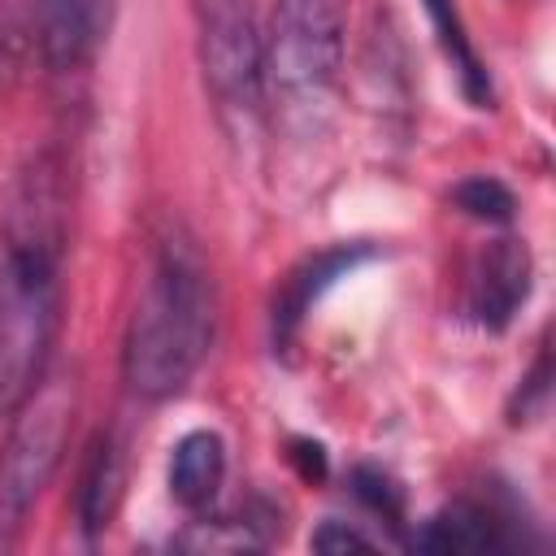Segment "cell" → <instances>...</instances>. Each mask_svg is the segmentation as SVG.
<instances>
[{"label": "cell", "mask_w": 556, "mask_h": 556, "mask_svg": "<svg viewBox=\"0 0 556 556\" xmlns=\"http://www.w3.org/2000/svg\"><path fill=\"white\" fill-rule=\"evenodd\" d=\"M74 426V382H39L26 404L13 413L9 439L0 447V552L17 543L26 530L30 508L39 504L43 486L61 469Z\"/></svg>", "instance_id": "277c9868"}, {"label": "cell", "mask_w": 556, "mask_h": 556, "mask_svg": "<svg viewBox=\"0 0 556 556\" xmlns=\"http://www.w3.org/2000/svg\"><path fill=\"white\" fill-rule=\"evenodd\" d=\"M213 326H217V300H213L208 265L191 239L169 235L156 248L135 313L126 321V343H122L126 387L139 400H174L204 365Z\"/></svg>", "instance_id": "6da1fadb"}, {"label": "cell", "mask_w": 556, "mask_h": 556, "mask_svg": "<svg viewBox=\"0 0 556 556\" xmlns=\"http://www.w3.org/2000/svg\"><path fill=\"white\" fill-rule=\"evenodd\" d=\"M365 256H369V248H361V243H348V248L339 243V248H326V252H317V256H304V261L282 278V287H278V295H274V348H287V343L300 334V326H304L308 308L317 304V295H321L334 278L352 274Z\"/></svg>", "instance_id": "30bf717a"}, {"label": "cell", "mask_w": 556, "mask_h": 556, "mask_svg": "<svg viewBox=\"0 0 556 556\" xmlns=\"http://www.w3.org/2000/svg\"><path fill=\"white\" fill-rule=\"evenodd\" d=\"M313 547H317V552H369L374 539L361 534V530L348 526V521H321V530L313 534Z\"/></svg>", "instance_id": "9a60e30c"}, {"label": "cell", "mask_w": 556, "mask_h": 556, "mask_svg": "<svg viewBox=\"0 0 556 556\" xmlns=\"http://www.w3.org/2000/svg\"><path fill=\"white\" fill-rule=\"evenodd\" d=\"M61 256L9 248L0 261V417H13L43 382L56 317H61Z\"/></svg>", "instance_id": "7a4b0ae2"}, {"label": "cell", "mask_w": 556, "mask_h": 556, "mask_svg": "<svg viewBox=\"0 0 556 556\" xmlns=\"http://www.w3.org/2000/svg\"><path fill=\"white\" fill-rule=\"evenodd\" d=\"M204 87L226 122H252L265 104V30L256 0H191Z\"/></svg>", "instance_id": "5b68a950"}, {"label": "cell", "mask_w": 556, "mask_h": 556, "mask_svg": "<svg viewBox=\"0 0 556 556\" xmlns=\"http://www.w3.org/2000/svg\"><path fill=\"white\" fill-rule=\"evenodd\" d=\"M117 0H35V39L52 70L83 65L109 35Z\"/></svg>", "instance_id": "ba28073f"}, {"label": "cell", "mask_w": 556, "mask_h": 556, "mask_svg": "<svg viewBox=\"0 0 556 556\" xmlns=\"http://www.w3.org/2000/svg\"><path fill=\"white\" fill-rule=\"evenodd\" d=\"M513 543H517V534L504 521V513H495L491 504H478V500H456L443 513H434L430 521H421V530H413V547L439 552V556L508 552Z\"/></svg>", "instance_id": "9c48e42d"}, {"label": "cell", "mask_w": 556, "mask_h": 556, "mask_svg": "<svg viewBox=\"0 0 556 556\" xmlns=\"http://www.w3.org/2000/svg\"><path fill=\"white\" fill-rule=\"evenodd\" d=\"M4 239H9V248H30V252L61 256V243H65V191H61L56 156H35V165L17 178L9 213H4Z\"/></svg>", "instance_id": "52a82bcc"}, {"label": "cell", "mask_w": 556, "mask_h": 556, "mask_svg": "<svg viewBox=\"0 0 556 556\" xmlns=\"http://www.w3.org/2000/svg\"><path fill=\"white\" fill-rule=\"evenodd\" d=\"M452 200H456V208H460L465 217H478V222H495V226H500V222H508V217H513V208H517L513 191H508L500 178H486V174L456 182Z\"/></svg>", "instance_id": "5bb4252c"}, {"label": "cell", "mask_w": 556, "mask_h": 556, "mask_svg": "<svg viewBox=\"0 0 556 556\" xmlns=\"http://www.w3.org/2000/svg\"><path fill=\"white\" fill-rule=\"evenodd\" d=\"M348 0H274L265 30V91L287 109L326 100L343 70Z\"/></svg>", "instance_id": "3957f363"}, {"label": "cell", "mask_w": 556, "mask_h": 556, "mask_svg": "<svg viewBox=\"0 0 556 556\" xmlns=\"http://www.w3.org/2000/svg\"><path fill=\"white\" fill-rule=\"evenodd\" d=\"M122 486H126V465H122V447L113 434H96V443L87 447V460L78 469V491H74V508H78V526L87 534H100L122 504Z\"/></svg>", "instance_id": "7c38bea8"}, {"label": "cell", "mask_w": 556, "mask_h": 556, "mask_svg": "<svg viewBox=\"0 0 556 556\" xmlns=\"http://www.w3.org/2000/svg\"><path fill=\"white\" fill-rule=\"evenodd\" d=\"M421 9H426L430 26H434V35H439L443 56L452 61V70H456V78H460L465 100H469L473 109H491V104H495V87H491V74H486V65H482V56L473 52V39H469V30H465V22H460L456 0H421Z\"/></svg>", "instance_id": "4fadbf2b"}, {"label": "cell", "mask_w": 556, "mask_h": 556, "mask_svg": "<svg viewBox=\"0 0 556 556\" xmlns=\"http://www.w3.org/2000/svg\"><path fill=\"white\" fill-rule=\"evenodd\" d=\"M547 374H552V369H547V352H539L530 378H526L521 391H517V400H521V417H513V421H530V417L543 413V404H547Z\"/></svg>", "instance_id": "2e32d148"}, {"label": "cell", "mask_w": 556, "mask_h": 556, "mask_svg": "<svg viewBox=\"0 0 556 556\" xmlns=\"http://www.w3.org/2000/svg\"><path fill=\"white\" fill-rule=\"evenodd\" d=\"M356 482H361L356 491H361V500H365L369 508H378L382 517H400V491H395V486H391L382 473L361 469V473H356Z\"/></svg>", "instance_id": "e0dca14e"}, {"label": "cell", "mask_w": 556, "mask_h": 556, "mask_svg": "<svg viewBox=\"0 0 556 556\" xmlns=\"http://www.w3.org/2000/svg\"><path fill=\"white\" fill-rule=\"evenodd\" d=\"M534 287V265L526 243L517 239H495L486 243L465 274V313L482 326V330H504L517 308L530 300Z\"/></svg>", "instance_id": "8992f818"}, {"label": "cell", "mask_w": 556, "mask_h": 556, "mask_svg": "<svg viewBox=\"0 0 556 556\" xmlns=\"http://www.w3.org/2000/svg\"><path fill=\"white\" fill-rule=\"evenodd\" d=\"M226 482V443L217 430H191L174 443V456H169V495L200 513L217 500Z\"/></svg>", "instance_id": "8fae6325"}]
</instances>
